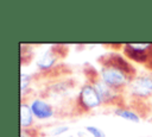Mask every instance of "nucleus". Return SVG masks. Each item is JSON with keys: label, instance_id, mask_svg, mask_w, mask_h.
Here are the masks:
<instances>
[{"label": "nucleus", "instance_id": "obj_1", "mask_svg": "<svg viewBox=\"0 0 152 137\" xmlns=\"http://www.w3.org/2000/svg\"><path fill=\"white\" fill-rule=\"evenodd\" d=\"M126 63L120 58L119 64H115L114 62H112L108 66H104L101 69V79L104 83H107L110 87H121L127 83L128 77H127V73H126V68H124Z\"/></svg>", "mask_w": 152, "mask_h": 137}, {"label": "nucleus", "instance_id": "obj_2", "mask_svg": "<svg viewBox=\"0 0 152 137\" xmlns=\"http://www.w3.org/2000/svg\"><path fill=\"white\" fill-rule=\"evenodd\" d=\"M80 100H81L82 105L87 108H95V107L100 106V104L102 102V99H101L99 92L91 85H86L82 87V89L80 92Z\"/></svg>", "mask_w": 152, "mask_h": 137}, {"label": "nucleus", "instance_id": "obj_3", "mask_svg": "<svg viewBox=\"0 0 152 137\" xmlns=\"http://www.w3.org/2000/svg\"><path fill=\"white\" fill-rule=\"evenodd\" d=\"M131 91L138 96L152 94V76H138L131 82Z\"/></svg>", "mask_w": 152, "mask_h": 137}, {"label": "nucleus", "instance_id": "obj_4", "mask_svg": "<svg viewBox=\"0 0 152 137\" xmlns=\"http://www.w3.org/2000/svg\"><path fill=\"white\" fill-rule=\"evenodd\" d=\"M30 106H31V110H32L33 114L39 119H48L53 114V111H52L51 106L49 104H46L45 101L40 100V99L33 100Z\"/></svg>", "mask_w": 152, "mask_h": 137}, {"label": "nucleus", "instance_id": "obj_5", "mask_svg": "<svg viewBox=\"0 0 152 137\" xmlns=\"http://www.w3.org/2000/svg\"><path fill=\"white\" fill-rule=\"evenodd\" d=\"M94 87L99 92L102 101H109V100L114 99V89H113V87L108 86L103 81H96Z\"/></svg>", "mask_w": 152, "mask_h": 137}, {"label": "nucleus", "instance_id": "obj_6", "mask_svg": "<svg viewBox=\"0 0 152 137\" xmlns=\"http://www.w3.org/2000/svg\"><path fill=\"white\" fill-rule=\"evenodd\" d=\"M33 112L31 110V106L26 104H21L20 106V125L21 127H27L31 125L33 119Z\"/></svg>", "mask_w": 152, "mask_h": 137}, {"label": "nucleus", "instance_id": "obj_7", "mask_svg": "<svg viewBox=\"0 0 152 137\" xmlns=\"http://www.w3.org/2000/svg\"><path fill=\"white\" fill-rule=\"evenodd\" d=\"M55 61H56L55 54H53L51 50H46V51L40 56V58L37 61V66H38L40 69H48V68H50V67L53 66Z\"/></svg>", "mask_w": 152, "mask_h": 137}, {"label": "nucleus", "instance_id": "obj_8", "mask_svg": "<svg viewBox=\"0 0 152 137\" xmlns=\"http://www.w3.org/2000/svg\"><path fill=\"white\" fill-rule=\"evenodd\" d=\"M115 114L121 117V118H124V119H127L129 122H134V123H139V120H140L137 113H134V112H132L129 110H126V108H118V110H115Z\"/></svg>", "mask_w": 152, "mask_h": 137}, {"label": "nucleus", "instance_id": "obj_9", "mask_svg": "<svg viewBox=\"0 0 152 137\" xmlns=\"http://www.w3.org/2000/svg\"><path fill=\"white\" fill-rule=\"evenodd\" d=\"M86 130H87L93 137H106L104 132H103L102 130H100L99 127L94 126V125H89V126H87Z\"/></svg>", "mask_w": 152, "mask_h": 137}, {"label": "nucleus", "instance_id": "obj_10", "mask_svg": "<svg viewBox=\"0 0 152 137\" xmlns=\"http://www.w3.org/2000/svg\"><path fill=\"white\" fill-rule=\"evenodd\" d=\"M30 81H31V76H30V75L21 74V77H20V87H21V93H24V92H25V89L28 87Z\"/></svg>", "mask_w": 152, "mask_h": 137}, {"label": "nucleus", "instance_id": "obj_11", "mask_svg": "<svg viewBox=\"0 0 152 137\" xmlns=\"http://www.w3.org/2000/svg\"><path fill=\"white\" fill-rule=\"evenodd\" d=\"M128 48H131V50L137 51V52H144L147 48L151 46V44H128Z\"/></svg>", "mask_w": 152, "mask_h": 137}, {"label": "nucleus", "instance_id": "obj_12", "mask_svg": "<svg viewBox=\"0 0 152 137\" xmlns=\"http://www.w3.org/2000/svg\"><path fill=\"white\" fill-rule=\"evenodd\" d=\"M69 130V127L68 126H57L53 131H52V135H55V136H58V135H62V133H64V132H66Z\"/></svg>", "mask_w": 152, "mask_h": 137}]
</instances>
